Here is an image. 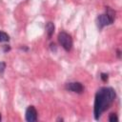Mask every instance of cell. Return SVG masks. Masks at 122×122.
I'll use <instances>...</instances> for the list:
<instances>
[{
    "instance_id": "obj_2",
    "label": "cell",
    "mask_w": 122,
    "mask_h": 122,
    "mask_svg": "<svg viewBox=\"0 0 122 122\" xmlns=\"http://www.w3.org/2000/svg\"><path fill=\"white\" fill-rule=\"evenodd\" d=\"M115 12L113 10H112L111 8L107 7L106 9V13L104 14H100L97 16L96 18V26L98 29H103L105 26L111 25L113 23L114 21V17H115Z\"/></svg>"
},
{
    "instance_id": "obj_1",
    "label": "cell",
    "mask_w": 122,
    "mask_h": 122,
    "mask_svg": "<svg viewBox=\"0 0 122 122\" xmlns=\"http://www.w3.org/2000/svg\"><path fill=\"white\" fill-rule=\"evenodd\" d=\"M114 98H115V92L111 87H103L96 92L94 98V108H93L95 120H98L102 112L109 109V107L114 101Z\"/></svg>"
},
{
    "instance_id": "obj_7",
    "label": "cell",
    "mask_w": 122,
    "mask_h": 122,
    "mask_svg": "<svg viewBox=\"0 0 122 122\" xmlns=\"http://www.w3.org/2000/svg\"><path fill=\"white\" fill-rule=\"evenodd\" d=\"M9 40H10V36L6 32L0 30V42H8Z\"/></svg>"
},
{
    "instance_id": "obj_8",
    "label": "cell",
    "mask_w": 122,
    "mask_h": 122,
    "mask_svg": "<svg viewBox=\"0 0 122 122\" xmlns=\"http://www.w3.org/2000/svg\"><path fill=\"white\" fill-rule=\"evenodd\" d=\"M109 121L110 122H117L118 121V117L115 113H111L109 116Z\"/></svg>"
},
{
    "instance_id": "obj_4",
    "label": "cell",
    "mask_w": 122,
    "mask_h": 122,
    "mask_svg": "<svg viewBox=\"0 0 122 122\" xmlns=\"http://www.w3.org/2000/svg\"><path fill=\"white\" fill-rule=\"evenodd\" d=\"M66 89L68 91L77 92V93H82L84 91V87L80 82H71L66 84Z\"/></svg>"
},
{
    "instance_id": "obj_3",
    "label": "cell",
    "mask_w": 122,
    "mask_h": 122,
    "mask_svg": "<svg viewBox=\"0 0 122 122\" xmlns=\"http://www.w3.org/2000/svg\"><path fill=\"white\" fill-rule=\"evenodd\" d=\"M58 41L60 43V45L63 47V49L67 51H71L72 48V39L71 36L65 32V31H61L58 34Z\"/></svg>"
},
{
    "instance_id": "obj_10",
    "label": "cell",
    "mask_w": 122,
    "mask_h": 122,
    "mask_svg": "<svg viewBox=\"0 0 122 122\" xmlns=\"http://www.w3.org/2000/svg\"><path fill=\"white\" fill-rule=\"evenodd\" d=\"M101 76V79H102V81H104V82H106L107 80H108V74L107 73H104V72H102L101 74H100Z\"/></svg>"
},
{
    "instance_id": "obj_6",
    "label": "cell",
    "mask_w": 122,
    "mask_h": 122,
    "mask_svg": "<svg viewBox=\"0 0 122 122\" xmlns=\"http://www.w3.org/2000/svg\"><path fill=\"white\" fill-rule=\"evenodd\" d=\"M46 30H47V33H48V36L49 37H51L53 31H54V25L52 22H48L47 25H46Z\"/></svg>"
},
{
    "instance_id": "obj_11",
    "label": "cell",
    "mask_w": 122,
    "mask_h": 122,
    "mask_svg": "<svg viewBox=\"0 0 122 122\" xmlns=\"http://www.w3.org/2000/svg\"><path fill=\"white\" fill-rule=\"evenodd\" d=\"M1 119H2V117H1V113H0V121H1Z\"/></svg>"
},
{
    "instance_id": "obj_9",
    "label": "cell",
    "mask_w": 122,
    "mask_h": 122,
    "mask_svg": "<svg viewBox=\"0 0 122 122\" xmlns=\"http://www.w3.org/2000/svg\"><path fill=\"white\" fill-rule=\"evenodd\" d=\"M5 69H6V64L4 62H0V73H3Z\"/></svg>"
},
{
    "instance_id": "obj_5",
    "label": "cell",
    "mask_w": 122,
    "mask_h": 122,
    "mask_svg": "<svg viewBox=\"0 0 122 122\" xmlns=\"http://www.w3.org/2000/svg\"><path fill=\"white\" fill-rule=\"evenodd\" d=\"M26 120L29 122H34L37 120V111L33 106H29L26 110Z\"/></svg>"
}]
</instances>
